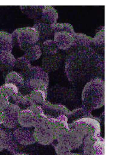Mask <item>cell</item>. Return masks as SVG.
I'll list each match as a JSON object with an SVG mask.
<instances>
[{"label":"cell","instance_id":"20","mask_svg":"<svg viewBox=\"0 0 114 155\" xmlns=\"http://www.w3.org/2000/svg\"><path fill=\"white\" fill-rule=\"evenodd\" d=\"M47 93L41 90H33L29 94L30 105H36L41 106L47 101Z\"/></svg>","mask_w":114,"mask_h":155},{"label":"cell","instance_id":"21","mask_svg":"<svg viewBox=\"0 0 114 155\" xmlns=\"http://www.w3.org/2000/svg\"><path fill=\"white\" fill-rule=\"evenodd\" d=\"M5 84H11L21 89L24 84V79L18 72L12 71L7 74L5 79Z\"/></svg>","mask_w":114,"mask_h":155},{"label":"cell","instance_id":"28","mask_svg":"<svg viewBox=\"0 0 114 155\" xmlns=\"http://www.w3.org/2000/svg\"><path fill=\"white\" fill-rule=\"evenodd\" d=\"M0 92L3 93L8 98H11L13 96L18 94L19 92V89L11 84H5L0 87Z\"/></svg>","mask_w":114,"mask_h":155},{"label":"cell","instance_id":"25","mask_svg":"<svg viewBox=\"0 0 114 155\" xmlns=\"http://www.w3.org/2000/svg\"><path fill=\"white\" fill-rule=\"evenodd\" d=\"M31 62L24 56L16 59L15 64L14 68L17 69L19 71V73L21 75H24L31 68Z\"/></svg>","mask_w":114,"mask_h":155},{"label":"cell","instance_id":"2","mask_svg":"<svg viewBox=\"0 0 114 155\" xmlns=\"http://www.w3.org/2000/svg\"><path fill=\"white\" fill-rule=\"evenodd\" d=\"M82 108L91 112L105 105V81L103 79L92 80L85 85L81 94Z\"/></svg>","mask_w":114,"mask_h":155},{"label":"cell","instance_id":"14","mask_svg":"<svg viewBox=\"0 0 114 155\" xmlns=\"http://www.w3.org/2000/svg\"><path fill=\"white\" fill-rule=\"evenodd\" d=\"M35 28L39 34V41L38 45H41L42 42L48 41V40H53L54 38L55 31L52 28V24H47L42 22H37L34 24L33 27Z\"/></svg>","mask_w":114,"mask_h":155},{"label":"cell","instance_id":"19","mask_svg":"<svg viewBox=\"0 0 114 155\" xmlns=\"http://www.w3.org/2000/svg\"><path fill=\"white\" fill-rule=\"evenodd\" d=\"M12 38L11 34L0 31V51L11 52L12 50Z\"/></svg>","mask_w":114,"mask_h":155},{"label":"cell","instance_id":"29","mask_svg":"<svg viewBox=\"0 0 114 155\" xmlns=\"http://www.w3.org/2000/svg\"><path fill=\"white\" fill-rule=\"evenodd\" d=\"M52 28L55 32L58 31H66L70 34H73L75 33L73 27L71 24L69 23H54L52 24Z\"/></svg>","mask_w":114,"mask_h":155},{"label":"cell","instance_id":"11","mask_svg":"<svg viewBox=\"0 0 114 155\" xmlns=\"http://www.w3.org/2000/svg\"><path fill=\"white\" fill-rule=\"evenodd\" d=\"M12 134L16 141L21 145L28 146L36 142L34 135V130L29 128H17L12 132Z\"/></svg>","mask_w":114,"mask_h":155},{"label":"cell","instance_id":"8","mask_svg":"<svg viewBox=\"0 0 114 155\" xmlns=\"http://www.w3.org/2000/svg\"><path fill=\"white\" fill-rule=\"evenodd\" d=\"M44 116L49 119H57L61 116H67L70 110L66 106L59 104H53L46 101L41 105Z\"/></svg>","mask_w":114,"mask_h":155},{"label":"cell","instance_id":"12","mask_svg":"<svg viewBox=\"0 0 114 155\" xmlns=\"http://www.w3.org/2000/svg\"><path fill=\"white\" fill-rule=\"evenodd\" d=\"M54 41L58 49L66 51L73 47L74 42L73 34L66 31L55 32Z\"/></svg>","mask_w":114,"mask_h":155},{"label":"cell","instance_id":"32","mask_svg":"<svg viewBox=\"0 0 114 155\" xmlns=\"http://www.w3.org/2000/svg\"><path fill=\"white\" fill-rule=\"evenodd\" d=\"M9 98L3 93L0 92V107L4 111L10 105Z\"/></svg>","mask_w":114,"mask_h":155},{"label":"cell","instance_id":"18","mask_svg":"<svg viewBox=\"0 0 114 155\" xmlns=\"http://www.w3.org/2000/svg\"><path fill=\"white\" fill-rule=\"evenodd\" d=\"M94 117V116L91 114V112L86 110L83 108L81 107L74 109L73 111H70L69 113L67 115L68 124H71L73 122L82 118H85V117Z\"/></svg>","mask_w":114,"mask_h":155},{"label":"cell","instance_id":"15","mask_svg":"<svg viewBox=\"0 0 114 155\" xmlns=\"http://www.w3.org/2000/svg\"><path fill=\"white\" fill-rule=\"evenodd\" d=\"M16 58L11 52L0 51V71H8L14 68Z\"/></svg>","mask_w":114,"mask_h":155},{"label":"cell","instance_id":"22","mask_svg":"<svg viewBox=\"0 0 114 155\" xmlns=\"http://www.w3.org/2000/svg\"><path fill=\"white\" fill-rule=\"evenodd\" d=\"M20 9L25 15L32 19H38L42 14V6H21Z\"/></svg>","mask_w":114,"mask_h":155},{"label":"cell","instance_id":"26","mask_svg":"<svg viewBox=\"0 0 114 155\" xmlns=\"http://www.w3.org/2000/svg\"><path fill=\"white\" fill-rule=\"evenodd\" d=\"M11 98L13 102H14V104H16V105L19 106L21 109L22 107H25V109H27L28 107L30 105L29 95L23 94H21L20 92H18V94L12 97Z\"/></svg>","mask_w":114,"mask_h":155},{"label":"cell","instance_id":"7","mask_svg":"<svg viewBox=\"0 0 114 155\" xmlns=\"http://www.w3.org/2000/svg\"><path fill=\"white\" fill-rule=\"evenodd\" d=\"M82 145L83 155H105V140L100 136L87 135Z\"/></svg>","mask_w":114,"mask_h":155},{"label":"cell","instance_id":"34","mask_svg":"<svg viewBox=\"0 0 114 155\" xmlns=\"http://www.w3.org/2000/svg\"><path fill=\"white\" fill-rule=\"evenodd\" d=\"M67 155H83V154H78V153H69L68 154H67Z\"/></svg>","mask_w":114,"mask_h":155},{"label":"cell","instance_id":"10","mask_svg":"<svg viewBox=\"0 0 114 155\" xmlns=\"http://www.w3.org/2000/svg\"><path fill=\"white\" fill-rule=\"evenodd\" d=\"M63 62V55L60 52L54 55H44L42 57L41 61L42 68L47 73H51L58 70Z\"/></svg>","mask_w":114,"mask_h":155},{"label":"cell","instance_id":"13","mask_svg":"<svg viewBox=\"0 0 114 155\" xmlns=\"http://www.w3.org/2000/svg\"><path fill=\"white\" fill-rule=\"evenodd\" d=\"M38 117L30 109H21L18 115V124L21 127L31 128L36 126Z\"/></svg>","mask_w":114,"mask_h":155},{"label":"cell","instance_id":"27","mask_svg":"<svg viewBox=\"0 0 114 155\" xmlns=\"http://www.w3.org/2000/svg\"><path fill=\"white\" fill-rule=\"evenodd\" d=\"M92 45L96 47L97 49L104 50L105 47V28L97 32L94 38H92Z\"/></svg>","mask_w":114,"mask_h":155},{"label":"cell","instance_id":"16","mask_svg":"<svg viewBox=\"0 0 114 155\" xmlns=\"http://www.w3.org/2000/svg\"><path fill=\"white\" fill-rule=\"evenodd\" d=\"M57 18L58 13L54 7L50 6H42L41 22L51 25L57 23Z\"/></svg>","mask_w":114,"mask_h":155},{"label":"cell","instance_id":"33","mask_svg":"<svg viewBox=\"0 0 114 155\" xmlns=\"http://www.w3.org/2000/svg\"><path fill=\"white\" fill-rule=\"evenodd\" d=\"M4 117V111L0 107V126L2 124Z\"/></svg>","mask_w":114,"mask_h":155},{"label":"cell","instance_id":"4","mask_svg":"<svg viewBox=\"0 0 114 155\" xmlns=\"http://www.w3.org/2000/svg\"><path fill=\"white\" fill-rule=\"evenodd\" d=\"M24 84L21 88L25 94L29 95L33 90H41L47 93L49 83V74L39 66H31L30 70L22 76Z\"/></svg>","mask_w":114,"mask_h":155},{"label":"cell","instance_id":"17","mask_svg":"<svg viewBox=\"0 0 114 155\" xmlns=\"http://www.w3.org/2000/svg\"><path fill=\"white\" fill-rule=\"evenodd\" d=\"M74 42L71 48H82L92 47V38L81 33L73 34Z\"/></svg>","mask_w":114,"mask_h":155},{"label":"cell","instance_id":"9","mask_svg":"<svg viewBox=\"0 0 114 155\" xmlns=\"http://www.w3.org/2000/svg\"><path fill=\"white\" fill-rule=\"evenodd\" d=\"M21 109L18 105L10 103L8 107L4 110V117L2 125L6 129H12L17 127L18 124V115Z\"/></svg>","mask_w":114,"mask_h":155},{"label":"cell","instance_id":"31","mask_svg":"<svg viewBox=\"0 0 114 155\" xmlns=\"http://www.w3.org/2000/svg\"><path fill=\"white\" fill-rule=\"evenodd\" d=\"M54 148L57 155H67L70 153L71 152L68 148H66L65 146H64L62 144L57 142L54 144Z\"/></svg>","mask_w":114,"mask_h":155},{"label":"cell","instance_id":"6","mask_svg":"<svg viewBox=\"0 0 114 155\" xmlns=\"http://www.w3.org/2000/svg\"><path fill=\"white\" fill-rule=\"evenodd\" d=\"M84 138V136L77 130L70 129L61 125L55 141L71 151L79 148L83 143Z\"/></svg>","mask_w":114,"mask_h":155},{"label":"cell","instance_id":"23","mask_svg":"<svg viewBox=\"0 0 114 155\" xmlns=\"http://www.w3.org/2000/svg\"><path fill=\"white\" fill-rule=\"evenodd\" d=\"M42 51L41 49V46L39 45L36 44L28 48L25 51V55H23L28 60L30 61H35L41 57Z\"/></svg>","mask_w":114,"mask_h":155},{"label":"cell","instance_id":"24","mask_svg":"<svg viewBox=\"0 0 114 155\" xmlns=\"http://www.w3.org/2000/svg\"><path fill=\"white\" fill-rule=\"evenodd\" d=\"M40 46H41L42 55L43 56L56 54L59 52V49H57L54 40H48L44 41L40 45Z\"/></svg>","mask_w":114,"mask_h":155},{"label":"cell","instance_id":"3","mask_svg":"<svg viewBox=\"0 0 114 155\" xmlns=\"http://www.w3.org/2000/svg\"><path fill=\"white\" fill-rule=\"evenodd\" d=\"M61 125L69 128L57 122L55 119H49L47 117L39 118L34 127V135L36 142L44 146L54 143L56 140L58 129Z\"/></svg>","mask_w":114,"mask_h":155},{"label":"cell","instance_id":"30","mask_svg":"<svg viewBox=\"0 0 114 155\" xmlns=\"http://www.w3.org/2000/svg\"><path fill=\"white\" fill-rule=\"evenodd\" d=\"M28 109H30V110L33 112V113L36 115V116L38 117V118H42V117H47L44 116L42 111V109L41 106L36 105H30L28 107Z\"/></svg>","mask_w":114,"mask_h":155},{"label":"cell","instance_id":"35","mask_svg":"<svg viewBox=\"0 0 114 155\" xmlns=\"http://www.w3.org/2000/svg\"><path fill=\"white\" fill-rule=\"evenodd\" d=\"M15 155H30V154H23V153H17Z\"/></svg>","mask_w":114,"mask_h":155},{"label":"cell","instance_id":"5","mask_svg":"<svg viewBox=\"0 0 114 155\" xmlns=\"http://www.w3.org/2000/svg\"><path fill=\"white\" fill-rule=\"evenodd\" d=\"M11 35L13 47L18 46L23 51L38 43L39 41L38 32L33 27L18 28L13 31Z\"/></svg>","mask_w":114,"mask_h":155},{"label":"cell","instance_id":"1","mask_svg":"<svg viewBox=\"0 0 114 155\" xmlns=\"http://www.w3.org/2000/svg\"><path fill=\"white\" fill-rule=\"evenodd\" d=\"M65 60V71L70 82L76 87L85 86L105 72L103 55L94 47L70 48Z\"/></svg>","mask_w":114,"mask_h":155}]
</instances>
